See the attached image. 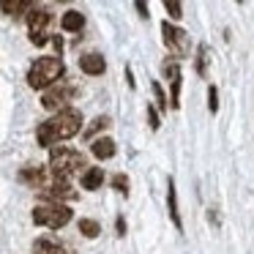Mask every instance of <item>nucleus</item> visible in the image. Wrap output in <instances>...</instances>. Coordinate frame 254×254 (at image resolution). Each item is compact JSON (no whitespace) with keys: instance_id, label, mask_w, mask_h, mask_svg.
<instances>
[{"instance_id":"f257e3e1","label":"nucleus","mask_w":254,"mask_h":254,"mask_svg":"<svg viewBox=\"0 0 254 254\" xmlns=\"http://www.w3.org/2000/svg\"><path fill=\"white\" fill-rule=\"evenodd\" d=\"M82 131V112L68 107V110H61L50 118V121L39 123L36 128V139H39L41 148H55L63 139H71Z\"/></svg>"},{"instance_id":"f03ea898","label":"nucleus","mask_w":254,"mask_h":254,"mask_svg":"<svg viewBox=\"0 0 254 254\" xmlns=\"http://www.w3.org/2000/svg\"><path fill=\"white\" fill-rule=\"evenodd\" d=\"M63 71H66V63L61 61V55L39 58V61L28 68V85L33 90H47V88H52L55 82H61Z\"/></svg>"},{"instance_id":"7ed1b4c3","label":"nucleus","mask_w":254,"mask_h":254,"mask_svg":"<svg viewBox=\"0 0 254 254\" xmlns=\"http://www.w3.org/2000/svg\"><path fill=\"white\" fill-rule=\"evenodd\" d=\"M85 167H88V161L79 150L63 148V145L50 150V175H55L58 181H71L77 172H85Z\"/></svg>"},{"instance_id":"20e7f679","label":"nucleus","mask_w":254,"mask_h":254,"mask_svg":"<svg viewBox=\"0 0 254 254\" xmlns=\"http://www.w3.org/2000/svg\"><path fill=\"white\" fill-rule=\"evenodd\" d=\"M33 221L39 227H50V230H61L71 221V208L63 202H41L33 208Z\"/></svg>"},{"instance_id":"39448f33","label":"nucleus","mask_w":254,"mask_h":254,"mask_svg":"<svg viewBox=\"0 0 254 254\" xmlns=\"http://www.w3.org/2000/svg\"><path fill=\"white\" fill-rule=\"evenodd\" d=\"M161 39H164L167 52L175 58V63L181 61V58H189V52H191V39H189V33L183 28H178V25H172L164 19V22H161Z\"/></svg>"},{"instance_id":"423d86ee","label":"nucleus","mask_w":254,"mask_h":254,"mask_svg":"<svg viewBox=\"0 0 254 254\" xmlns=\"http://www.w3.org/2000/svg\"><path fill=\"white\" fill-rule=\"evenodd\" d=\"M77 96V88L68 82H55L52 88L44 90V96H41V107L44 110H52V112H61V110H68V101Z\"/></svg>"},{"instance_id":"0eeeda50","label":"nucleus","mask_w":254,"mask_h":254,"mask_svg":"<svg viewBox=\"0 0 254 254\" xmlns=\"http://www.w3.org/2000/svg\"><path fill=\"white\" fill-rule=\"evenodd\" d=\"M25 19H28V30H30V41H33L36 47H44L47 36H50V25H52V14L47 11V8H30L28 14H25Z\"/></svg>"},{"instance_id":"6e6552de","label":"nucleus","mask_w":254,"mask_h":254,"mask_svg":"<svg viewBox=\"0 0 254 254\" xmlns=\"http://www.w3.org/2000/svg\"><path fill=\"white\" fill-rule=\"evenodd\" d=\"M161 71H164L167 82H170V110H178L181 107V85H183V74H181V66L175 61H164L161 63Z\"/></svg>"},{"instance_id":"1a4fd4ad","label":"nucleus","mask_w":254,"mask_h":254,"mask_svg":"<svg viewBox=\"0 0 254 254\" xmlns=\"http://www.w3.org/2000/svg\"><path fill=\"white\" fill-rule=\"evenodd\" d=\"M39 194H41V197H47L50 202H61V199H74V197H77V191L71 189V183H68V181H58L55 175L50 178V183H47Z\"/></svg>"},{"instance_id":"9d476101","label":"nucleus","mask_w":254,"mask_h":254,"mask_svg":"<svg viewBox=\"0 0 254 254\" xmlns=\"http://www.w3.org/2000/svg\"><path fill=\"white\" fill-rule=\"evenodd\" d=\"M50 170L47 167H25L22 172H19V181L22 183H28L30 189H36V191H41V189L50 183Z\"/></svg>"},{"instance_id":"9b49d317","label":"nucleus","mask_w":254,"mask_h":254,"mask_svg":"<svg viewBox=\"0 0 254 254\" xmlns=\"http://www.w3.org/2000/svg\"><path fill=\"white\" fill-rule=\"evenodd\" d=\"M167 210H170V219H172V224H175V230L183 232V219H181V205H178L175 178H167Z\"/></svg>"},{"instance_id":"f8f14e48","label":"nucleus","mask_w":254,"mask_h":254,"mask_svg":"<svg viewBox=\"0 0 254 254\" xmlns=\"http://www.w3.org/2000/svg\"><path fill=\"white\" fill-rule=\"evenodd\" d=\"M79 68H82L88 77H101V74L107 71V61L99 52H85V55L79 58Z\"/></svg>"},{"instance_id":"ddd939ff","label":"nucleus","mask_w":254,"mask_h":254,"mask_svg":"<svg viewBox=\"0 0 254 254\" xmlns=\"http://www.w3.org/2000/svg\"><path fill=\"white\" fill-rule=\"evenodd\" d=\"M90 153H93L99 161H107V159H112V156L118 153V145H115V139H110V137H99V139L90 142Z\"/></svg>"},{"instance_id":"4468645a","label":"nucleus","mask_w":254,"mask_h":254,"mask_svg":"<svg viewBox=\"0 0 254 254\" xmlns=\"http://www.w3.org/2000/svg\"><path fill=\"white\" fill-rule=\"evenodd\" d=\"M79 183H82V189H88V191H96V189H101V183H104V170H101V167H88V170L82 172V178H79Z\"/></svg>"},{"instance_id":"2eb2a0df","label":"nucleus","mask_w":254,"mask_h":254,"mask_svg":"<svg viewBox=\"0 0 254 254\" xmlns=\"http://www.w3.org/2000/svg\"><path fill=\"white\" fill-rule=\"evenodd\" d=\"M30 8H33L30 0H3V3H0V11L8 14V17H25Z\"/></svg>"},{"instance_id":"dca6fc26","label":"nucleus","mask_w":254,"mask_h":254,"mask_svg":"<svg viewBox=\"0 0 254 254\" xmlns=\"http://www.w3.org/2000/svg\"><path fill=\"white\" fill-rule=\"evenodd\" d=\"M61 28L66 30V33H79V30L85 28V14L82 11H66L61 17Z\"/></svg>"},{"instance_id":"f3484780","label":"nucleus","mask_w":254,"mask_h":254,"mask_svg":"<svg viewBox=\"0 0 254 254\" xmlns=\"http://www.w3.org/2000/svg\"><path fill=\"white\" fill-rule=\"evenodd\" d=\"M208 68H210V47L202 41V44L197 47V61H194V71H197V77L208 79Z\"/></svg>"},{"instance_id":"a211bd4d","label":"nucleus","mask_w":254,"mask_h":254,"mask_svg":"<svg viewBox=\"0 0 254 254\" xmlns=\"http://www.w3.org/2000/svg\"><path fill=\"white\" fill-rule=\"evenodd\" d=\"M33 254H66V249L52 238H39L33 243Z\"/></svg>"},{"instance_id":"6ab92c4d","label":"nucleus","mask_w":254,"mask_h":254,"mask_svg":"<svg viewBox=\"0 0 254 254\" xmlns=\"http://www.w3.org/2000/svg\"><path fill=\"white\" fill-rule=\"evenodd\" d=\"M110 126H112L110 115H99L93 123H90V128H88V131H85V139H90V142H93V137H96V134H99V131H104V128H110Z\"/></svg>"},{"instance_id":"aec40b11","label":"nucleus","mask_w":254,"mask_h":254,"mask_svg":"<svg viewBox=\"0 0 254 254\" xmlns=\"http://www.w3.org/2000/svg\"><path fill=\"white\" fill-rule=\"evenodd\" d=\"M150 90H153V99H156V110H161V112H167V107H170V101H167V93H164V88H161V82L159 79H153L150 82Z\"/></svg>"},{"instance_id":"412c9836","label":"nucleus","mask_w":254,"mask_h":254,"mask_svg":"<svg viewBox=\"0 0 254 254\" xmlns=\"http://www.w3.org/2000/svg\"><path fill=\"white\" fill-rule=\"evenodd\" d=\"M79 232H82L85 238H99L101 235V224L99 221H93V219H79Z\"/></svg>"},{"instance_id":"4be33fe9","label":"nucleus","mask_w":254,"mask_h":254,"mask_svg":"<svg viewBox=\"0 0 254 254\" xmlns=\"http://www.w3.org/2000/svg\"><path fill=\"white\" fill-rule=\"evenodd\" d=\"M145 112H148V126H150V131H159V128H161V115H159V110H156L153 104H148V107H145Z\"/></svg>"},{"instance_id":"5701e85b","label":"nucleus","mask_w":254,"mask_h":254,"mask_svg":"<svg viewBox=\"0 0 254 254\" xmlns=\"http://www.w3.org/2000/svg\"><path fill=\"white\" fill-rule=\"evenodd\" d=\"M112 189H115L118 194H123V197H128V175L118 172V175L112 178Z\"/></svg>"},{"instance_id":"b1692460","label":"nucleus","mask_w":254,"mask_h":254,"mask_svg":"<svg viewBox=\"0 0 254 254\" xmlns=\"http://www.w3.org/2000/svg\"><path fill=\"white\" fill-rule=\"evenodd\" d=\"M164 11L170 14L172 19H183V3H178V0H164Z\"/></svg>"},{"instance_id":"393cba45","label":"nucleus","mask_w":254,"mask_h":254,"mask_svg":"<svg viewBox=\"0 0 254 254\" xmlns=\"http://www.w3.org/2000/svg\"><path fill=\"white\" fill-rule=\"evenodd\" d=\"M208 110H210V115L219 112V88H216V85L208 88Z\"/></svg>"},{"instance_id":"a878e982","label":"nucleus","mask_w":254,"mask_h":254,"mask_svg":"<svg viewBox=\"0 0 254 254\" xmlns=\"http://www.w3.org/2000/svg\"><path fill=\"white\" fill-rule=\"evenodd\" d=\"M126 82H128V88H131V90H137V79H134V71H131V66L126 68Z\"/></svg>"},{"instance_id":"bb28decb","label":"nucleus","mask_w":254,"mask_h":254,"mask_svg":"<svg viewBox=\"0 0 254 254\" xmlns=\"http://www.w3.org/2000/svg\"><path fill=\"white\" fill-rule=\"evenodd\" d=\"M134 8H137V11L142 14L145 19H148V3H142V0H137V3H134Z\"/></svg>"},{"instance_id":"cd10ccee","label":"nucleus","mask_w":254,"mask_h":254,"mask_svg":"<svg viewBox=\"0 0 254 254\" xmlns=\"http://www.w3.org/2000/svg\"><path fill=\"white\" fill-rule=\"evenodd\" d=\"M115 227H118V235H126V219H123V216H118Z\"/></svg>"}]
</instances>
